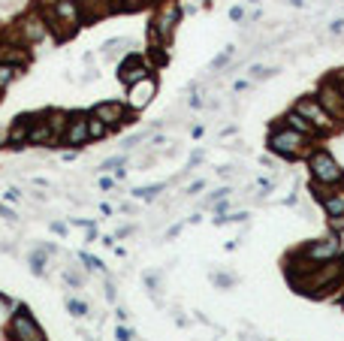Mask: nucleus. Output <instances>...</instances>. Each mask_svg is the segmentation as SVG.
<instances>
[{
    "label": "nucleus",
    "instance_id": "nucleus-1",
    "mask_svg": "<svg viewBox=\"0 0 344 341\" xmlns=\"http://www.w3.org/2000/svg\"><path fill=\"white\" fill-rule=\"evenodd\" d=\"M317 142L305 139L302 133L284 127V124H272L269 127V136H266V148H269V154H275L278 160H305V154L314 148Z\"/></svg>",
    "mask_w": 344,
    "mask_h": 341
},
{
    "label": "nucleus",
    "instance_id": "nucleus-2",
    "mask_svg": "<svg viewBox=\"0 0 344 341\" xmlns=\"http://www.w3.org/2000/svg\"><path fill=\"white\" fill-rule=\"evenodd\" d=\"M181 18H184V12H181L178 0H163V3L157 6V12L148 21V46H166L169 49Z\"/></svg>",
    "mask_w": 344,
    "mask_h": 341
},
{
    "label": "nucleus",
    "instance_id": "nucleus-3",
    "mask_svg": "<svg viewBox=\"0 0 344 341\" xmlns=\"http://www.w3.org/2000/svg\"><path fill=\"white\" fill-rule=\"evenodd\" d=\"M305 166H308V175L314 184H323V187H335V184H344V169L341 163L329 154L326 148H311L305 154Z\"/></svg>",
    "mask_w": 344,
    "mask_h": 341
},
{
    "label": "nucleus",
    "instance_id": "nucleus-4",
    "mask_svg": "<svg viewBox=\"0 0 344 341\" xmlns=\"http://www.w3.org/2000/svg\"><path fill=\"white\" fill-rule=\"evenodd\" d=\"M9 36H12V43H18V46H24V49H27V46L46 43V40H49V24H46L40 6H30V12L18 15Z\"/></svg>",
    "mask_w": 344,
    "mask_h": 341
},
{
    "label": "nucleus",
    "instance_id": "nucleus-5",
    "mask_svg": "<svg viewBox=\"0 0 344 341\" xmlns=\"http://www.w3.org/2000/svg\"><path fill=\"white\" fill-rule=\"evenodd\" d=\"M293 109L299 112V115L308 121L317 133H320V139H326V136H335L338 130H341V124L329 115V112L317 103V97L314 94H308V97H299L296 103H293Z\"/></svg>",
    "mask_w": 344,
    "mask_h": 341
},
{
    "label": "nucleus",
    "instance_id": "nucleus-6",
    "mask_svg": "<svg viewBox=\"0 0 344 341\" xmlns=\"http://www.w3.org/2000/svg\"><path fill=\"white\" fill-rule=\"evenodd\" d=\"M3 329H6L9 341H46L43 326L36 323L33 311L27 305H21V302H15V311H12V317H9V323Z\"/></svg>",
    "mask_w": 344,
    "mask_h": 341
},
{
    "label": "nucleus",
    "instance_id": "nucleus-7",
    "mask_svg": "<svg viewBox=\"0 0 344 341\" xmlns=\"http://www.w3.org/2000/svg\"><path fill=\"white\" fill-rule=\"evenodd\" d=\"M296 254L305 260V263H311V266H320V263H329L335 257L344 254L338 236H323V239H314V242H305L302 248H296Z\"/></svg>",
    "mask_w": 344,
    "mask_h": 341
},
{
    "label": "nucleus",
    "instance_id": "nucleus-8",
    "mask_svg": "<svg viewBox=\"0 0 344 341\" xmlns=\"http://www.w3.org/2000/svg\"><path fill=\"white\" fill-rule=\"evenodd\" d=\"M157 91H160V82H157V75L151 72V75H145V79H139V82H133V85H127V94H124V103H127V109L133 112H145L151 103H154V97H157Z\"/></svg>",
    "mask_w": 344,
    "mask_h": 341
},
{
    "label": "nucleus",
    "instance_id": "nucleus-9",
    "mask_svg": "<svg viewBox=\"0 0 344 341\" xmlns=\"http://www.w3.org/2000/svg\"><path fill=\"white\" fill-rule=\"evenodd\" d=\"M91 115H97V118H100L109 130H121V127L136 124L133 112L127 109V103H124V100H103V103H97V106L91 109Z\"/></svg>",
    "mask_w": 344,
    "mask_h": 341
},
{
    "label": "nucleus",
    "instance_id": "nucleus-10",
    "mask_svg": "<svg viewBox=\"0 0 344 341\" xmlns=\"http://www.w3.org/2000/svg\"><path fill=\"white\" fill-rule=\"evenodd\" d=\"M88 112H69V121H67V130H64V136H61V145L64 148H69V151H82L88 142H91V136H88Z\"/></svg>",
    "mask_w": 344,
    "mask_h": 341
},
{
    "label": "nucleus",
    "instance_id": "nucleus-11",
    "mask_svg": "<svg viewBox=\"0 0 344 341\" xmlns=\"http://www.w3.org/2000/svg\"><path fill=\"white\" fill-rule=\"evenodd\" d=\"M317 103L329 112V115L344 127V97H341V91L335 88V82H332V75H329V79H323L320 82V88H317Z\"/></svg>",
    "mask_w": 344,
    "mask_h": 341
},
{
    "label": "nucleus",
    "instance_id": "nucleus-12",
    "mask_svg": "<svg viewBox=\"0 0 344 341\" xmlns=\"http://www.w3.org/2000/svg\"><path fill=\"white\" fill-rule=\"evenodd\" d=\"M151 72H154V67H151V64L145 61V55H139V52H130V55L118 64V79H121L124 88L133 85V82H139V79H145V75H151Z\"/></svg>",
    "mask_w": 344,
    "mask_h": 341
},
{
    "label": "nucleus",
    "instance_id": "nucleus-13",
    "mask_svg": "<svg viewBox=\"0 0 344 341\" xmlns=\"http://www.w3.org/2000/svg\"><path fill=\"white\" fill-rule=\"evenodd\" d=\"M46 9H49L61 24H67L69 30H79V27L85 24L82 9H79V3H75V0H52V3H46Z\"/></svg>",
    "mask_w": 344,
    "mask_h": 341
},
{
    "label": "nucleus",
    "instance_id": "nucleus-14",
    "mask_svg": "<svg viewBox=\"0 0 344 341\" xmlns=\"http://www.w3.org/2000/svg\"><path fill=\"white\" fill-rule=\"evenodd\" d=\"M33 121H36V112L18 115V118L6 127V148H12V151L27 148V133H30V124H33Z\"/></svg>",
    "mask_w": 344,
    "mask_h": 341
},
{
    "label": "nucleus",
    "instance_id": "nucleus-15",
    "mask_svg": "<svg viewBox=\"0 0 344 341\" xmlns=\"http://www.w3.org/2000/svg\"><path fill=\"white\" fill-rule=\"evenodd\" d=\"M75 3H79L85 21H97V18H103V15L121 12V3H118V0H75Z\"/></svg>",
    "mask_w": 344,
    "mask_h": 341
},
{
    "label": "nucleus",
    "instance_id": "nucleus-16",
    "mask_svg": "<svg viewBox=\"0 0 344 341\" xmlns=\"http://www.w3.org/2000/svg\"><path fill=\"white\" fill-rule=\"evenodd\" d=\"M27 145H40V148H61V139L52 133V127L43 121V115H36V121L30 124V133H27Z\"/></svg>",
    "mask_w": 344,
    "mask_h": 341
},
{
    "label": "nucleus",
    "instance_id": "nucleus-17",
    "mask_svg": "<svg viewBox=\"0 0 344 341\" xmlns=\"http://www.w3.org/2000/svg\"><path fill=\"white\" fill-rule=\"evenodd\" d=\"M278 124H284V127H290V130H296V133H302L305 139H311V142H320V133H317V130H314V127H311L308 121H305V118L299 115V112H296L293 106H290V109L284 112V115L278 118Z\"/></svg>",
    "mask_w": 344,
    "mask_h": 341
},
{
    "label": "nucleus",
    "instance_id": "nucleus-18",
    "mask_svg": "<svg viewBox=\"0 0 344 341\" xmlns=\"http://www.w3.org/2000/svg\"><path fill=\"white\" fill-rule=\"evenodd\" d=\"M326 217H341L344 214V184H335V187H326V194L320 200Z\"/></svg>",
    "mask_w": 344,
    "mask_h": 341
},
{
    "label": "nucleus",
    "instance_id": "nucleus-19",
    "mask_svg": "<svg viewBox=\"0 0 344 341\" xmlns=\"http://www.w3.org/2000/svg\"><path fill=\"white\" fill-rule=\"evenodd\" d=\"M52 254H55V245H40L36 251L27 254V266H30V272H33L36 278H43V275H46V263H49Z\"/></svg>",
    "mask_w": 344,
    "mask_h": 341
},
{
    "label": "nucleus",
    "instance_id": "nucleus-20",
    "mask_svg": "<svg viewBox=\"0 0 344 341\" xmlns=\"http://www.w3.org/2000/svg\"><path fill=\"white\" fill-rule=\"evenodd\" d=\"M169 187V181H157V184H142V187H133V200H154V197H160L163 191Z\"/></svg>",
    "mask_w": 344,
    "mask_h": 341
},
{
    "label": "nucleus",
    "instance_id": "nucleus-21",
    "mask_svg": "<svg viewBox=\"0 0 344 341\" xmlns=\"http://www.w3.org/2000/svg\"><path fill=\"white\" fill-rule=\"evenodd\" d=\"M85 121H88V136H91V142H100V139H106V136L112 133L97 115H91V112H88V118H85Z\"/></svg>",
    "mask_w": 344,
    "mask_h": 341
},
{
    "label": "nucleus",
    "instance_id": "nucleus-22",
    "mask_svg": "<svg viewBox=\"0 0 344 341\" xmlns=\"http://www.w3.org/2000/svg\"><path fill=\"white\" fill-rule=\"evenodd\" d=\"M24 69H18V67H12V64H6V61H0V91H6L18 75H21Z\"/></svg>",
    "mask_w": 344,
    "mask_h": 341
},
{
    "label": "nucleus",
    "instance_id": "nucleus-23",
    "mask_svg": "<svg viewBox=\"0 0 344 341\" xmlns=\"http://www.w3.org/2000/svg\"><path fill=\"white\" fill-rule=\"evenodd\" d=\"M79 263H82V269H88V272H106V263L100 257L88 254V251H79Z\"/></svg>",
    "mask_w": 344,
    "mask_h": 341
},
{
    "label": "nucleus",
    "instance_id": "nucleus-24",
    "mask_svg": "<svg viewBox=\"0 0 344 341\" xmlns=\"http://www.w3.org/2000/svg\"><path fill=\"white\" fill-rule=\"evenodd\" d=\"M67 311H69L72 317H88V314H91V305H88L85 299H75V296H69V299H67Z\"/></svg>",
    "mask_w": 344,
    "mask_h": 341
},
{
    "label": "nucleus",
    "instance_id": "nucleus-25",
    "mask_svg": "<svg viewBox=\"0 0 344 341\" xmlns=\"http://www.w3.org/2000/svg\"><path fill=\"white\" fill-rule=\"evenodd\" d=\"M12 311H15V299H9V296L0 293V326H6V323H9Z\"/></svg>",
    "mask_w": 344,
    "mask_h": 341
},
{
    "label": "nucleus",
    "instance_id": "nucleus-26",
    "mask_svg": "<svg viewBox=\"0 0 344 341\" xmlns=\"http://www.w3.org/2000/svg\"><path fill=\"white\" fill-rule=\"evenodd\" d=\"M118 3H121V12H139L145 6H154L157 0H118Z\"/></svg>",
    "mask_w": 344,
    "mask_h": 341
},
{
    "label": "nucleus",
    "instance_id": "nucleus-27",
    "mask_svg": "<svg viewBox=\"0 0 344 341\" xmlns=\"http://www.w3.org/2000/svg\"><path fill=\"white\" fill-rule=\"evenodd\" d=\"M233 58H236V49H233V46H226V49H223V52L211 61V69H223V67H226L229 61H233Z\"/></svg>",
    "mask_w": 344,
    "mask_h": 341
},
{
    "label": "nucleus",
    "instance_id": "nucleus-28",
    "mask_svg": "<svg viewBox=\"0 0 344 341\" xmlns=\"http://www.w3.org/2000/svg\"><path fill=\"white\" fill-rule=\"evenodd\" d=\"M61 278H64V281H67L69 287H85V275H82L79 269H67V272H64Z\"/></svg>",
    "mask_w": 344,
    "mask_h": 341
},
{
    "label": "nucleus",
    "instance_id": "nucleus-29",
    "mask_svg": "<svg viewBox=\"0 0 344 341\" xmlns=\"http://www.w3.org/2000/svg\"><path fill=\"white\" fill-rule=\"evenodd\" d=\"M121 166H127V154H118V157H109V160H103V163H100V172L121 169Z\"/></svg>",
    "mask_w": 344,
    "mask_h": 341
},
{
    "label": "nucleus",
    "instance_id": "nucleus-30",
    "mask_svg": "<svg viewBox=\"0 0 344 341\" xmlns=\"http://www.w3.org/2000/svg\"><path fill=\"white\" fill-rule=\"evenodd\" d=\"M115 338H118V341H133L136 332H133L127 323H118V326H115Z\"/></svg>",
    "mask_w": 344,
    "mask_h": 341
},
{
    "label": "nucleus",
    "instance_id": "nucleus-31",
    "mask_svg": "<svg viewBox=\"0 0 344 341\" xmlns=\"http://www.w3.org/2000/svg\"><path fill=\"white\" fill-rule=\"evenodd\" d=\"M229 194H233V191H229V187H220V191H214V194H208V197H206V205H214V203L226 200Z\"/></svg>",
    "mask_w": 344,
    "mask_h": 341
},
{
    "label": "nucleus",
    "instance_id": "nucleus-32",
    "mask_svg": "<svg viewBox=\"0 0 344 341\" xmlns=\"http://www.w3.org/2000/svg\"><path fill=\"white\" fill-rule=\"evenodd\" d=\"M115 187H118V178H112L109 172H103L100 175V191H115Z\"/></svg>",
    "mask_w": 344,
    "mask_h": 341
},
{
    "label": "nucleus",
    "instance_id": "nucleus-33",
    "mask_svg": "<svg viewBox=\"0 0 344 341\" xmlns=\"http://www.w3.org/2000/svg\"><path fill=\"white\" fill-rule=\"evenodd\" d=\"M326 220H329V230L332 233H344V214L341 217H326Z\"/></svg>",
    "mask_w": 344,
    "mask_h": 341
},
{
    "label": "nucleus",
    "instance_id": "nucleus-34",
    "mask_svg": "<svg viewBox=\"0 0 344 341\" xmlns=\"http://www.w3.org/2000/svg\"><path fill=\"white\" fill-rule=\"evenodd\" d=\"M239 278L236 275H214V284H220V287H233Z\"/></svg>",
    "mask_w": 344,
    "mask_h": 341
},
{
    "label": "nucleus",
    "instance_id": "nucleus-35",
    "mask_svg": "<svg viewBox=\"0 0 344 341\" xmlns=\"http://www.w3.org/2000/svg\"><path fill=\"white\" fill-rule=\"evenodd\" d=\"M0 217H6V220H18V214H15V208H9L6 203H0Z\"/></svg>",
    "mask_w": 344,
    "mask_h": 341
},
{
    "label": "nucleus",
    "instance_id": "nucleus-36",
    "mask_svg": "<svg viewBox=\"0 0 344 341\" xmlns=\"http://www.w3.org/2000/svg\"><path fill=\"white\" fill-rule=\"evenodd\" d=\"M72 226H82V230H97V223H94V220H85V217H75Z\"/></svg>",
    "mask_w": 344,
    "mask_h": 341
},
{
    "label": "nucleus",
    "instance_id": "nucleus-37",
    "mask_svg": "<svg viewBox=\"0 0 344 341\" xmlns=\"http://www.w3.org/2000/svg\"><path fill=\"white\" fill-rule=\"evenodd\" d=\"M248 88H251V79H239V82H233V91H236V94H245Z\"/></svg>",
    "mask_w": 344,
    "mask_h": 341
},
{
    "label": "nucleus",
    "instance_id": "nucleus-38",
    "mask_svg": "<svg viewBox=\"0 0 344 341\" xmlns=\"http://www.w3.org/2000/svg\"><path fill=\"white\" fill-rule=\"evenodd\" d=\"M52 233L64 239V236H67V223H61V220H52Z\"/></svg>",
    "mask_w": 344,
    "mask_h": 341
},
{
    "label": "nucleus",
    "instance_id": "nucleus-39",
    "mask_svg": "<svg viewBox=\"0 0 344 341\" xmlns=\"http://www.w3.org/2000/svg\"><path fill=\"white\" fill-rule=\"evenodd\" d=\"M245 18V6H233L229 9V21H242Z\"/></svg>",
    "mask_w": 344,
    "mask_h": 341
},
{
    "label": "nucleus",
    "instance_id": "nucleus-40",
    "mask_svg": "<svg viewBox=\"0 0 344 341\" xmlns=\"http://www.w3.org/2000/svg\"><path fill=\"white\" fill-rule=\"evenodd\" d=\"M332 82H335V88L341 91V97H344V69H338L335 75H332Z\"/></svg>",
    "mask_w": 344,
    "mask_h": 341
},
{
    "label": "nucleus",
    "instance_id": "nucleus-41",
    "mask_svg": "<svg viewBox=\"0 0 344 341\" xmlns=\"http://www.w3.org/2000/svg\"><path fill=\"white\" fill-rule=\"evenodd\" d=\"M203 187H206V178H200V181H194V184H190V187H187V197H194V194H200V191H203Z\"/></svg>",
    "mask_w": 344,
    "mask_h": 341
},
{
    "label": "nucleus",
    "instance_id": "nucleus-42",
    "mask_svg": "<svg viewBox=\"0 0 344 341\" xmlns=\"http://www.w3.org/2000/svg\"><path fill=\"white\" fill-rule=\"evenodd\" d=\"M3 197H6V203H18V200H21V194H18V187H9V191H6Z\"/></svg>",
    "mask_w": 344,
    "mask_h": 341
},
{
    "label": "nucleus",
    "instance_id": "nucleus-43",
    "mask_svg": "<svg viewBox=\"0 0 344 341\" xmlns=\"http://www.w3.org/2000/svg\"><path fill=\"white\" fill-rule=\"evenodd\" d=\"M106 299H109V302L118 299V293H115V284H112V281H106Z\"/></svg>",
    "mask_w": 344,
    "mask_h": 341
},
{
    "label": "nucleus",
    "instance_id": "nucleus-44",
    "mask_svg": "<svg viewBox=\"0 0 344 341\" xmlns=\"http://www.w3.org/2000/svg\"><path fill=\"white\" fill-rule=\"evenodd\" d=\"M127 236H133V226H130V223H127V226H121V230L115 233V239H127Z\"/></svg>",
    "mask_w": 344,
    "mask_h": 341
},
{
    "label": "nucleus",
    "instance_id": "nucleus-45",
    "mask_svg": "<svg viewBox=\"0 0 344 341\" xmlns=\"http://www.w3.org/2000/svg\"><path fill=\"white\" fill-rule=\"evenodd\" d=\"M344 30V18H335L332 24H329V33H341Z\"/></svg>",
    "mask_w": 344,
    "mask_h": 341
},
{
    "label": "nucleus",
    "instance_id": "nucleus-46",
    "mask_svg": "<svg viewBox=\"0 0 344 341\" xmlns=\"http://www.w3.org/2000/svg\"><path fill=\"white\" fill-rule=\"evenodd\" d=\"M187 106H190V109H200V106H203V97H200V94H190Z\"/></svg>",
    "mask_w": 344,
    "mask_h": 341
},
{
    "label": "nucleus",
    "instance_id": "nucleus-47",
    "mask_svg": "<svg viewBox=\"0 0 344 341\" xmlns=\"http://www.w3.org/2000/svg\"><path fill=\"white\" fill-rule=\"evenodd\" d=\"M142 139H145V133H136V136H130V139H127L124 145H127V148H133V145H139Z\"/></svg>",
    "mask_w": 344,
    "mask_h": 341
},
{
    "label": "nucleus",
    "instance_id": "nucleus-48",
    "mask_svg": "<svg viewBox=\"0 0 344 341\" xmlns=\"http://www.w3.org/2000/svg\"><path fill=\"white\" fill-rule=\"evenodd\" d=\"M115 317H118V323H127V320H130V314H127L124 308H118V311H115Z\"/></svg>",
    "mask_w": 344,
    "mask_h": 341
},
{
    "label": "nucleus",
    "instance_id": "nucleus-49",
    "mask_svg": "<svg viewBox=\"0 0 344 341\" xmlns=\"http://www.w3.org/2000/svg\"><path fill=\"white\" fill-rule=\"evenodd\" d=\"M257 187H263V191H272V181H269V178H257Z\"/></svg>",
    "mask_w": 344,
    "mask_h": 341
},
{
    "label": "nucleus",
    "instance_id": "nucleus-50",
    "mask_svg": "<svg viewBox=\"0 0 344 341\" xmlns=\"http://www.w3.org/2000/svg\"><path fill=\"white\" fill-rule=\"evenodd\" d=\"M100 211H103V214H109V217H112V214H115V205H109V203H100Z\"/></svg>",
    "mask_w": 344,
    "mask_h": 341
},
{
    "label": "nucleus",
    "instance_id": "nucleus-51",
    "mask_svg": "<svg viewBox=\"0 0 344 341\" xmlns=\"http://www.w3.org/2000/svg\"><path fill=\"white\" fill-rule=\"evenodd\" d=\"M203 133H206V127H203V124H197V127H194V130H190V136H194V139H200V136H203Z\"/></svg>",
    "mask_w": 344,
    "mask_h": 341
},
{
    "label": "nucleus",
    "instance_id": "nucleus-52",
    "mask_svg": "<svg viewBox=\"0 0 344 341\" xmlns=\"http://www.w3.org/2000/svg\"><path fill=\"white\" fill-rule=\"evenodd\" d=\"M127 172H130L127 166H121V169H115V178H118V181H121V178H127Z\"/></svg>",
    "mask_w": 344,
    "mask_h": 341
},
{
    "label": "nucleus",
    "instance_id": "nucleus-53",
    "mask_svg": "<svg viewBox=\"0 0 344 341\" xmlns=\"http://www.w3.org/2000/svg\"><path fill=\"white\" fill-rule=\"evenodd\" d=\"M200 160H203V151H197V154H194V157H190V163H187V166H197Z\"/></svg>",
    "mask_w": 344,
    "mask_h": 341
},
{
    "label": "nucleus",
    "instance_id": "nucleus-54",
    "mask_svg": "<svg viewBox=\"0 0 344 341\" xmlns=\"http://www.w3.org/2000/svg\"><path fill=\"white\" fill-rule=\"evenodd\" d=\"M0 148H6V127H0Z\"/></svg>",
    "mask_w": 344,
    "mask_h": 341
},
{
    "label": "nucleus",
    "instance_id": "nucleus-55",
    "mask_svg": "<svg viewBox=\"0 0 344 341\" xmlns=\"http://www.w3.org/2000/svg\"><path fill=\"white\" fill-rule=\"evenodd\" d=\"M100 242H103V245H106V248H112V245H115V236H103V239H100Z\"/></svg>",
    "mask_w": 344,
    "mask_h": 341
},
{
    "label": "nucleus",
    "instance_id": "nucleus-56",
    "mask_svg": "<svg viewBox=\"0 0 344 341\" xmlns=\"http://www.w3.org/2000/svg\"><path fill=\"white\" fill-rule=\"evenodd\" d=\"M290 3H293V6H302V3H305V0H290Z\"/></svg>",
    "mask_w": 344,
    "mask_h": 341
},
{
    "label": "nucleus",
    "instance_id": "nucleus-57",
    "mask_svg": "<svg viewBox=\"0 0 344 341\" xmlns=\"http://www.w3.org/2000/svg\"><path fill=\"white\" fill-rule=\"evenodd\" d=\"M341 305H344V293H341Z\"/></svg>",
    "mask_w": 344,
    "mask_h": 341
}]
</instances>
